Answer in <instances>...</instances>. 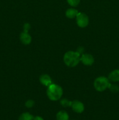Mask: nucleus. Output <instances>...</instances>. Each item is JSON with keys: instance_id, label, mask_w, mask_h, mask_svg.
<instances>
[{"instance_id": "nucleus-1", "label": "nucleus", "mask_w": 119, "mask_h": 120, "mask_svg": "<svg viewBox=\"0 0 119 120\" xmlns=\"http://www.w3.org/2000/svg\"><path fill=\"white\" fill-rule=\"evenodd\" d=\"M64 61L65 64L68 66H76L80 61V54L78 53L77 52H68L64 55Z\"/></svg>"}, {"instance_id": "nucleus-2", "label": "nucleus", "mask_w": 119, "mask_h": 120, "mask_svg": "<svg viewBox=\"0 0 119 120\" xmlns=\"http://www.w3.org/2000/svg\"><path fill=\"white\" fill-rule=\"evenodd\" d=\"M63 89L60 86L51 84L48 87L47 94L49 99L52 101L58 100L63 95Z\"/></svg>"}, {"instance_id": "nucleus-3", "label": "nucleus", "mask_w": 119, "mask_h": 120, "mask_svg": "<svg viewBox=\"0 0 119 120\" xmlns=\"http://www.w3.org/2000/svg\"><path fill=\"white\" fill-rule=\"evenodd\" d=\"M110 84L108 79L105 77H99L94 81V86L97 91H103L108 87Z\"/></svg>"}, {"instance_id": "nucleus-4", "label": "nucleus", "mask_w": 119, "mask_h": 120, "mask_svg": "<svg viewBox=\"0 0 119 120\" xmlns=\"http://www.w3.org/2000/svg\"><path fill=\"white\" fill-rule=\"evenodd\" d=\"M76 18L77 25L80 28H85L88 25L89 18L86 14L82 12H78Z\"/></svg>"}, {"instance_id": "nucleus-5", "label": "nucleus", "mask_w": 119, "mask_h": 120, "mask_svg": "<svg viewBox=\"0 0 119 120\" xmlns=\"http://www.w3.org/2000/svg\"><path fill=\"white\" fill-rule=\"evenodd\" d=\"M71 107L72 110L77 113H81L84 110V105L82 103L79 101L75 100L72 101Z\"/></svg>"}, {"instance_id": "nucleus-6", "label": "nucleus", "mask_w": 119, "mask_h": 120, "mask_svg": "<svg viewBox=\"0 0 119 120\" xmlns=\"http://www.w3.org/2000/svg\"><path fill=\"white\" fill-rule=\"evenodd\" d=\"M80 61L85 65L91 66L94 62V59L93 56L90 54H84L80 57Z\"/></svg>"}, {"instance_id": "nucleus-7", "label": "nucleus", "mask_w": 119, "mask_h": 120, "mask_svg": "<svg viewBox=\"0 0 119 120\" xmlns=\"http://www.w3.org/2000/svg\"><path fill=\"white\" fill-rule=\"evenodd\" d=\"M21 41L23 44L29 45L30 44L32 41V38L27 32H22L20 35Z\"/></svg>"}, {"instance_id": "nucleus-8", "label": "nucleus", "mask_w": 119, "mask_h": 120, "mask_svg": "<svg viewBox=\"0 0 119 120\" xmlns=\"http://www.w3.org/2000/svg\"><path fill=\"white\" fill-rule=\"evenodd\" d=\"M40 82L42 84L47 87L52 84V80L50 76L47 75H43L41 76L40 77Z\"/></svg>"}, {"instance_id": "nucleus-9", "label": "nucleus", "mask_w": 119, "mask_h": 120, "mask_svg": "<svg viewBox=\"0 0 119 120\" xmlns=\"http://www.w3.org/2000/svg\"><path fill=\"white\" fill-rule=\"evenodd\" d=\"M108 79L113 82H119V70L116 69L112 71L108 75Z\"/></svg>"}, {"instance_id": "nucleus-10", "label": "nucleus", "mask_w": 119, "mask_h": 120, "mask_svg": "<svg viewBox=\"0 0 119 120\" xmlns=\"http://www.w3.org/2000/svg\"><path fill=\"white\" fill-rule=\"evenodd\" d=\"M78 11L75 9H74V8H70V9H68L66 11V13H65L66 17H68V18L70 19H72L76 17L77 15H78Z\"/></svg>"}, {"instance_id": "nucleus-11", "label": "nucleus", "mask_w": 119, "mask_h": 120, "mask_svg": "<svg viewBox=\"0 0 119 120\" xmlns=\"http://www.w3.org/2000/svg\"><path fill=\"white\" fill-rule=\"evenodd\" d=\"M57 120H68L69 116L65 111H61L57 113Z\"/></svg>"}, {"instance_id": "nucleus-12", "label": "nucleus", "mask_w": 119, "mask_h": 120, "mask_svg": "<svg viewBox=\"0 0 119 120\" xmlns=\"http://www.w3.org/2000/svg\"><path fill=\"white\" fill-rule=\"evenodd\" d=\"M34 117L29 112H24L20 116L19 120H33Z\"/></svg>"}, {"instance_id": "nucleus-13", "label": "nucleus", "mask_w": 119, "mask_h": 120, "mask_svg": "<svg viewBox=\"0 0 119 120\" xmlns=\"http://www.w3.org/2000/svg\"><path fill=\"white\" fill-rule=\"evenodd\" d=\"M60 104L62 106L64 107H71V104H72V101L68 100L66 99H63L61 100Z\"/></svg>"}, {"instance_id": "nucleus-14", "label": "nucleus", "mask_w": 119, "mask_h": 120, "mask_svg": "<svg viewBox=\"0 0 119 120\" xmlns=\"http://www.w3.org/2000/svg\"><path fill=\"white\" fill-rule=\"evenodd\" d=\"M111 91L113 93H117L119 90V87L116 84H110L108 86V87Z\"/></svg>"}, {"instance_id": "nucleus-15", "label": "nucleus", "mask_w": 119, "mask_h": 120, "mask_svg": "<svg viewBox=\"0 0 119 120\" xmlns=\"http://www.w3.org/2000/svg\"><path fill=\"white\" fill-rule=\"evenodd\" d=\"M68 3L72 7H76L79 4L80 0H66Z\"/></svg>"}, {"instance_id": "nucleus-16", "label": "nucleus", "mask_w": 119, "mask_h": 120, "mask_svg": "<svg viewBox=\"0 0 119 120\" xmlns=\"http://www.w3.org/2000/svg\"><path fill=\"white\" fill-rule=\"evenodd\" d=\"M34 105H35V102H34L33 100H32L27 101L25 103L26 107L28 108L33 107Z\"/></svg>"}, {"instance_id": "nucleus-17", "label": "nucleus", "mask_w": 119, "mask_h": 120, "mask_svg": "<svg viewBox=\"0 0 119 120\" xmlns=\"http://www.w3.org/2000/svg\"><path fill=\"white\" fill-rule=\"evenodd\" d=\"M30 26L29 23H25L24 25V27H23V29H24V32H27L28 33V30L29 29H30Z\"/></svg>"}, {"instance_id": "nucleus-18", "label": "nucleus", "mask_w": 119, "mask_h": 120, "mask_svg": "<svg viewBox=\"0 0 119 120\" xmlns=\"http://www.w3.org/2000/svg\"><path fill=\"white\" fill-rule=\"evenodd\" d=\"M77 52L80 55V54L82 53V52H84V48H82V47H79V48H78V50H77Z\"/></svg>"}, {"instance_id": "nucleus-19", "label": "nucleus", "mask_w": 119, "mask_h": 120, "mask_svg": "<svg viewBox=\"0 0 119 120\" xmlns=\"http://www.w3.org/2000/svg\"><path fill=\"white\" fill-rule=\"evenodd\" d=\"M33 120H44L43 119V118H42V117H38V116H37V117H35V118H33Z\"/></svg>"}]
</instances>
